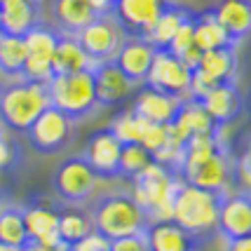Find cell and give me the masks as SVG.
<instances>
[{
    "label": "cell",
    "instance_id": "cell-8",
    "mask_svg": "<svg viewBox=\"0 0 251 251\" xmlns=\"http://www.w3.org/2000/svg\"><path fill=\"white\" fill-rule=\"evenodd\" d=\"M24 43H26V64H24L22 80L47 85L54 77L52 56L59 43V31L43 22L24 35Z\"/></svg>",
    "mask_w": 251,
    "mask_h": 251
},
{
    "label": "cell",
    "instance_id": "cell-13",
    "mask_svg": "<svg viewBox=\"0 0 251 251\" xmlns=\"http://www.w3.org/2000/svg\"><path fill=\"white\" fill-rule=\"evenodd\" d=\"M120 139L106 127V129L94 131L87 139L82 157L94 169L99 181H115V178H120Z\"/></svg>",
    "mask_w": 251,
    "mask_h": 251
},
{
    "label": "cell",
    "instance_id": "cell-40",
    "mask_svg": "<svg viewBox=\"0 0 251 251\" xmlns=\"http://www.w3.org/2000/svg\"><path fill=\"white\" fill-rule=\"evenodd\" d=\"M2 207H5V202H2V197H0V209H2Z\"/></svg>",
    "mask_w": 251,
    "mask_h": 251
},
{
    "label": "cell",
    "instance_id": "cell-32",
    "mask_svg": "<svg viewBox=\"0 0 251 251\" xmlns=\"http://www.w3.org/2000/svg\"><path fill=\"white\" fill-rule=\"evenodd\" d=\"M143 127H146V120H141L139 115L131 113V108H127L120 115H115L108 129L120 139V143H141Z\"/></svg>",
    "mask_w": 251,
    "mask_h": 251
},
{
    "label": "cell",
    "instance_id": "cell-30",
    "mask_svg": "<svg viewBox=\"0 0 251 251\" xmlns=\"http://www.w3.org/2000/svg\"><path fill=\"white\" fill-rule=\"evenodd\" d=\"M26 64V43L19 35L0 33V75L19 80Z\"/></svg>",
    "mask_w": 251,
    "mask_h": 251
},
{
    "label": "cell",
    "instance_id": "cell-7",
    "mask_svg": "<svg viewBox=\"0 0 251 251\" xmlns=\"http://www.w3.org/2000/svg\"><path fill=\"white\" fill-rule=\"evenodd\" d=\"M97 186L99 176L94 174V169L89 167L82 155L66 157L52 176V188H54L56 197L71 207H82L85 202H89Z\"/></svg>",
    "mask_w": 251,
    "mask_h": 251
},
{
    "label": "cell",
    "instance_id": "cell-19",
    "mask_svg": "<svg viewBox=\"0 0 251 251\" xmlns=\"http://www.w3.org/2000/svg\"><path fill=\"white\" fill-rule=\"evenodd\" d=\"M181 101H183V99L169 97V94H162V92H157V89H153V87L141 85V92L136 94L134 103H131V113L139 115V118L146 122L169 127L172 120L176 118L178 108H181Z\"/></svg>",
    "mask_w": 251,
    "mask_h": 251
},
{
    "label": "cell",
    "instance_id": "cell-37",
    "mask_svg": "<svg viewBox=\"0 0 251 251\" xmlns=\"http://www.w3.org/2000/svg\"><path fill=\"white\" fill-rule=\"evenodd\" d=\"M242 115H244L251 125V87L247 89V94L242 97Z\"/></svg>",
    "mask_w": 251,
    "mask_h": 251
},
{
    "label": "cell",
    "instance_id": "cell-20",
    "mask_svg": "<svg viewBox=\"0 0 251 251\" xmlns=\"http://www.w3.org/2000/svg\"><path fill=\"white\" fill-rule=\"evenodd\" d=\"M43 24V2L40 0H5L0 2V31L5 35H19Z\"/></svg>",
    "mask_w": 251,
    "mask_h": 251
},
{
    "label": "cell",
    "instance_id": "cell-33",
    "mask_svg": "<svg viewBox=\"0 0 251 251\" xmlns=\"http://www.w3.org/2000/svg\"><path fill=\"white\" fill-rule=\"evenodd\" d=\"M108 251H148L146 232H141V235H129V237H120V240H110Z\"/></svg>",
    "mask_w": 251,
    "mask_h": 251
},
{
    "label": "cell",
    "instance_id": "cell-5",
    "mask_svg": "<svg viewBox=\"0 0 251 251\" xmlns=\"http://www.w3.org/2000/svg\"><path fill=\"white\" fill-rule=\"evenodd\" d=\"M178 183L181 178L174 169L153 160L131 181V195L141 204L151 221H169L172 219V200H174Z\"/></svg>",
    "mask_w": 251,
    "mask_h": 251
},
{
    "label": "cell",
    "instance_id": "cell-16",
    "mask_svg": "<svg viewBox=\"0 0 251 251\" xmlns=\"http://www.w3.org/2000/svg\"><path fill=\"white\" fill-rule=\"evenodd\" d=\"M148 251H202L209 240L190 235L174 221H151L146 230Z\"/></svg>",
    "mask_w": 251,
    "mask_h": 251
},
{
    "label": "cell",
    "instance_id": "cell-42",
    "mask_svg": "<svg viewBox=\"0 0 251 251\" xmlns=\"http://www.w3.org/2000/svg\"><path fill=\"white\" fill-rule=\"evenodd\" d=\"M0 85H2V82H0Z\"/></svg>",
    "mask_w": 251,
    "mask_h": 251
},
{
    "label": "cell",
    "instance_id": "cell-21",
    "mask_svg": "<svg viewBox=\"0 0 251 251\" xmlns=\"http://www.w3.org/2000/svg\"><path fill=\"white\" fill-rule=\"evenodd\" d=\"M216 125H232L242 118V92L237 82H223L200 101Z\"/></svg>",
    "mask_w": 251,
    "mask_h": 251
},
{
    "label": "cell",
    "instance_id": "cell-35",
    "mask_svg": "<svg viewBox=\"0 0 251 251\" xmlns=\"http://www.w3.org/2000/svg\"><path fill=\"white\" fill-rule=\"evenodd\" d=\"M226 251H251V235L226 242Z\"/></svg>",
    "mask_w": 251,
    "mask_h": 251
},
{
    "label": "cell",
    "instance_id": "cell-29",
    "mask_svg": "<svg viewBox=\"0 0 251 251\" xmlns=\"http://www.w3.org/2000/svg\"><path fill=\"white\" fill-rule=\"evenodd\" d=\"M193 43L200 52H209V50H219L230 45L226 31L221 28V24L216 22V17L211 14V10L195 12V22H193Z\"/></svg>",
    "mask_w": 251,
    "mask_h": 251
},
{
    "label": "cell",
    "instance_id": "cell-36",
    "mask_svg": "<svg viewBox=\"0 0 251 251\" xmlns=\"http://www.w3.org/2000/svg\"><path fill=\"white\" fill-rule=\"evenodd\" d=\"M115 2H118V0H89V5H92V10H94V14H97V17L110 14Z\"/></svg>",
    "mask_w": 251,
    "mask_h": 251
},
{
    "label": "cell",
    "instance_id": "cell-10",
    "mask_svg": "<svg viewBox=\"0 0 251 251\" xmlns=\"http://www.w3.org/2000/svg\"><path fill=\"white\" fill-rule=\"evenodd\" d=\"M80 47L85 50V54L92 59V64H101V61H113L120 45L125 43L120 26L110 14L103 17H94L92 22L75 35Z\"/></svg>",
    "mask_w": 251,
    "mask_h": 251
},
{
    "label": "cell",
    "instance_id": "cell-3",
    "mask_svg": "<svg viewBox=\"0 0 251 251\" xmlns=\"http://www.w3.org/2000/svg\"><path fill=\"white\" fill-rule=\"evenodd\" d=\"M221 195L223 193H211L202 188L178 183L172 200V219L176 226L195 235L211 240L219 228V209H221Z\"/></svg>",
    "mask_w": 251,
    "mask_h": 251
},
{
    "label": "cell",
    "instance_id": "cell-25",
    "mask_svg": "<svg viewBox=\"0 0 251 251\" xmlns=\"http://www.w3.org/2000/svg\"><path fill=\"white\" fill-rule=\"evenodd\" d=\"M92 59L85 54V50L80 47L75 35H66L59 33V43H56L54 56H52V71L54 75H73L92 68Z\"/></svg>",
    "mask_w": 251,
    "mask_h": 251
},
{
    "label": "cell",
    "instance_id": "cell-4",
    "mask_svg": "<svg viewBox=\"0 0 251 251\" xmlns=\"http://www.w3.org/2000/svg\"><path fill=\"white\" fill-rule=\"evenodd\" d=\"M50 92L43 82L10 80L0 85V127L26 134L45 108H50Z\"/></svg>",
    "mask_w": 251,
    "mask_h": 251
},
{
    "label": "cell",
    "instance_id": "cell-26",
    "mask_svg": "<svg viewBox=\"0 0 251 251\" xmlns=\"http://www.w3.org/2000/svg\"><path fill=\"white\" fill-rule=\"evenodd\" d=\"M190 14H193V10H190L188 5L176 2V0H169L167 7L162 10V14H160V19H157L155 26L151 28V33H148L146 40L153 45L155 50H167L169 43H172V38L176 35V31L183 26V22H186Z\"/></svg>",
    "mask_w": 251,
    "mask_h": 251
},
{
    "label": "cell",
    "instance_id": "cell-31",
    "mask_svg": "<svg viewBox=\"0 0 251 251\" xmlns=\"http://www.w3.org/2000/svg\"><path fill=\"white\" fill-rule=\"evenodd\" d=\"M153 162V155L143 148L141 143H122L120 153V178L125 181H134L141 174L148 164Z\"/></svg>",
    "mask_w": 251,
    "mask_h": 251
},
{
    "label": "cell",
    "instance_id": "cell-9",
    "mask_svg": "<svg viewBox=\"0 0 251 251\" xmlns=\"http://www.w3.org/2000/svg\"><path fill=\"white\" fill-rule=\"evenodd\" d=\"M71 134H73V122L68 120L61 110L50 106L28 127L26 139H28V143H31V148L35 153L54 155V153H61L66 146H68Z\"/></svg>",
    "mask_w": 251,
    "mask_h": 251
},
{
    "label": "cell",
    "instance_id": "cell-1",
    "mask_svg": "<svg viewBox=\"0 0 251 251\" xmlns=\"http://www.w3.org/2000/svg\"><path fill=\"white\" fill-rule=\"evenodd\" d=\"M178 178L202 190L226 193L237 188V160L221 148L214 134H197L181 148Z\"/></svg>",
    "mask_w": 251,
    "mask_h": 251
},
{
    "label": "cell",
    "instance_id": "cell-24",
    "mask_svg": "<svg viewBox=\"0 0 251 251\" xmlns=\"http://www.w3.org/2000/svg\"><path fill=\"white\" fill-rule=\"evenodd\" d=\"M52 17L59 33L77 35L97 14L89 0H52Z\"/></svg>",
    "mask_w": 251,
    "mask_h": 251
},
{
    "label": "cell",
    "instance_id": "cell-11",
    "mask_svg": "<svg viewBox=\"0 0 251 251\" xmlns=\"http://www.w3.org/2000/svg\"><path fill=\"white\" fill-rule=\"evenodd\" d=\"M169 0H118L113 5L110 17L120 26L125 38H141L146 40L155 22Z\"/></svg>",
    "mask_w": 251,
    "mask_h": 251
},
{
    "label": "cell",
    "instance_id": "cell-6",
    "mask_svg": "<svg viewBox=\"0 0 251 251\" xmlns=\"http://www.w3.org/2000/svg\"><path fill=\"white\" fill-rule=\"evenodd\" d=\"M50 103L61 110L71 122H82L99 110L92 71L73 75H54L47 82Z\"/></svg>",
    "mask_w": 251,
    "mask_h": 251
},
{
    "label": "cell",
    "instance_id": "cell-17",
    "mask_svg": "<svg viewBox=\"0 0 251 251\" xmlns=\"http://www.w3.org/2000/svg\"><path fill=\"white\" fill-rule=\"evenodd\" d=\"M209 10L226 31L230 45L240 47L251 35V0H216Z\"/></svg>",
    "mask_w": 251,
    "mask_h": 251
},
{
    "label": "cell",
    "instance_id": "cell-34",
    "mask_svg": "<svg viewBox=\"0 0 251 251\" xmlns=\"http://www.w3.org/2000/svg\"><path fill=\"white\" fill-rule=\"evenodd\" d=\"M110 249V242L99 235V232H89L85 240H80L75 247H71L68 251H108Z\"/></svg>",
    "mask_w": 251,
    "mask_h": 251
},
{
    "label": "cell",
    "instance_id": "cell-27",
    "mask_svg": "<svg viewBox=\"0 0 251 251\" xmlns=\"http://www.w3.org/2000/svg\"><path fill=\"white\" fill-rule=\"evenodd\" d=\"M59 211V242L64 247H75L80 240H85L89 232H94L92 226V216L89 211H85L82 207H71L66 204L64 209H56Z\"/></svg>",
    "mask_w": 251,
    "mask_h": 251
},
{
    "label": "cell",
    "instance_id": "cell-43",
    "mask_svg": "<svg viewBox=\"0 0 251 251\" xmlns=\"http://www.w3.org/2000/svg\"><path fill=\"white\" fill-rule=\"evenodd\" d=\"M0 33H2V31H0Z\"/></svg>",
    "mask_w": 251,
    "mask_h": 251
},
{
    "label": "cell",
    "instance_id": "cell-15",
    "mask_svg": "<svg viewBox=\"0 0 251 251\" xmlns=\"http://www.w3.org/2000/svg\"><path fill=\"white\" fill-rule=\"evenodd\" d=\"M89 71H92V77H94V92H97L99 108L120 106L129 99V92L134 85L125 77V73L115 66V61L94 64Z\"/></svg>",
    "mask_w": 251,
    "mask_h": 251
},
{
    "label": "cell",
    "instance_id": "cell-14",
    "mask_svg": "<svg viewBox=\"0 0 251 251\" xmlns=\"http://www.w3.org/2000/svg\"><path fill=\"white\" fill-rule=\"evenodd\" d=\"M216 235L223 240H237L251 235V193L244 188H232L221 195L219 228Z\"/></svg>",
    "mask_w": 251,
    "mask_h": 251
},
{
    "label": "cell",
    "instance_id": "cell-18",
    "mask_svg": "<svg viewBox=\"0 0 251 251\" xmlns=\"http://www.w3.org/2000/svg\"><path fill=\"white\" fill-rule=\"evenodd\" d=\"M153 56L155 47L148 40L125 38V43L120 45V50H118L113 61L131 85H143L146 77H148V71H151V64H153Z\"/></svg>",
    "mask_w": 251,
    "mask_h": 251
},
{
    "label": "cell",
    "instance_id": "cell-28",
    "mask_svg": "<svg viewBox=\"0 0 251 251\" xmlns=\"http://www.w3.org/2000/svg\"><path fill=\"white\" fill-rule=\"evenodd\" d=\"M28 232L24 223V207L5 204L0 209V247L12 249H28Z\"/></svg>",
    "mask_w": 251,
    "mask_h": 251
},
{
    "label": "cell",
    "instance_id": "cell-22",
    "mask_svg": "<svg viewBox=\"0 0 251 251\" xmlns=\"http://www.w3.org/2000/svg\"><path fill=\"white\" fill-rule=\"evenodd\" d=\"M24 223L31 244L56 247L59 242V211L47 204H28L24 207Z\"/></svg>",
    "mask_w": 251,
    "mask_h": 251
},
{
    "label": "cell",
    "instance_id": "cell-41",
    "mask_svg": "<svg viewBox=\"0 0 251 251\" xmlns=\"http://www.w3.org/2000/svg\"><path fill=\"white\" fill-rule=\"evenodd\" d=\"M0 2H5V0H0Z\"/></svg>",
    "mask_w": 251,
    "mask_h": 251
},
{
    "label": "cell",
    "instance_id": "cell-12",
    "mask_svg": "<svg viewBox=\"0 0 251 251\" xmlns=\"http://www.w3.org/2000/svg\"><path fill=\"white\" fill-rule=\"evenodd\" d=\"M143 85L169 97L183 99L188 97V87H190V68L169 50H155L153 64Z\"/></svg>",
    "mask_w": 251,
    "mask_h": 251
},
{
    "label": "cell",
    "instance_id": "cell-38",
    "mask_svg": "<svg viewBox=\"0 0 251 251\" xmlns=\"http://www.w3.org/2000/svg\"><path fill=\"white\" fill-rule=\"evenodd\" d=\"M26 251H68V247L64 244H56V247H43V244H28Z\"/></svg>",
    "mask_w": 251,
    "mask_h": 251
},
{
    "label": "cell",
    "instance_id": "cell-39",
    "mask_svg": "<svg viewBox=\"0 0 251 251\" xmlns=\"http://www.w3.org/2000/svg\"><path fill=\"white\" fill-rule=\"evenodd\" d=\"M0 251H26V249H12V247H0Z\"/></svg>",
    "mask_w": 251,
    "mask_h": 251
},
{
    "label": "cell",
    "instance_id": "cell-2",
    "mask_svg": "<svg viewBox=\"0 0 251 251\" xmlns=\"http://www.w3.org/2000/svg\"><path fill=\"white\" fill-rule=\"evenodd\" d=\"M94 232L106 240H120L129 235H141L148 230L151 219L134 200L131 193H103L92 202L89 209Z\"/></svg>",
    "mask_w": 251,
    "mask_h": 251
},
{
    "label": "cell",
    "instance_id": "cell-23",
    "mask_svg": "<svg viewBox=\"0 0 251 251\" xmlns=\"http://www.w3.org/2000/svg\"><path fill=\"white\" fill-rule=\"evenodd\" d=\"M237 68H240V59H237V47L235 45H226L219 50H209L202 52L200 61H197L195 71L209 80H214L216 85L223 82H237Z\"/></svg>",
    "mask_w": 251,
    "mask_h": 251
}]
</instances>
